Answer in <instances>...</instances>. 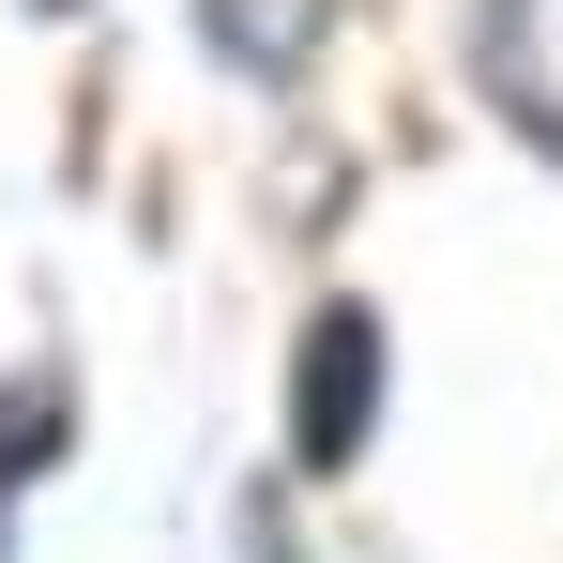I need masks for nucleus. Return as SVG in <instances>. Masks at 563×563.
<instances>
[{"label":"nucleus","instance_id":"f257e3e1","mask_svg":"<svg viewBox=\"0 0 563 563\" xmlns=\"http://www.w3.org/2000/svg\"><path fill=\"white\" fill-rule=\"evenodd\" d=\"M351 380H366V320L335 305V320H320V396H305V457H351V427H366Z\"/></svg>","mask_w":563,"mask_h":563}]
</instances>
